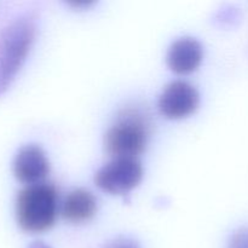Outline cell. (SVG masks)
I'll list each match as a JSON object with an SVG mask.
<instances>
[{
  "label": "cell",
  "instance_id": "obj_2",
  "mask_svg": "<svg viewBox=\"0 0 248 248\" xmlns=\"http://www.w3.org/2000/svg\"><path fill=\"white\" fill-rule=\"evenodd\" d=\"M15 213L23 232L38 234L51 229L58 215V189L46 182L27 186L17 195Z\"/></svg>",
  "mask_w": 248,
  "mask_h": 248
},
{
  "label": "cell",
  "instance_id": "obj_7",
  "mask_svg": "<svg viewBox=\"0 0 248 248\" xmlns=\"http://www.w3.org/2000/svg\"><path fill=\"white\" fill-rule=\"evenodd\" d=\"M203 58V47L191 36L177 39L167 51L166 62L170 69L179 75L190 74L200 67Z\"/></svg>",
  "mask_w": 248,
  "mask_h": 248
},
{
  "label": "cell",
  "instance_id": "obj_5",
  "mask_svg": "<svg viewBox=\"0 0 248 248\" xmlns=\"http://www.w3.org/2000/svg\"><path fill=\"white\" fill-rule=\"evenodd\" d=\"M200 94L198 90L183 80L172 81L161 92L157 102L159 110L170 120H179L198 109Z\"/></svg>",
  "mask_w": 248,
  "mask_h": 248
},
{
  "label": "cell",
  "instance_id": "obj_11",
  "mask_svg": "<svg viewBox=\"0 0 248 248\" xmlns=\"http://www.w3.org/2000/svg\"><path fill=\"white\" fill-rule=\"evenodd\" d=\"M27 248H51V247L43 241H34L31 242V244Z\"/></svg>",
  "mask_w": 248,
  "mask_h": 248
},
{
  "label": "cell",
  "instance_id": "obj_6",
  "mask_svg": "<svg viewBox=\"0 0 248 248\" xmlns=\"http://www.w3.org/2000/svg\"><path fill=\"white\" fill-rule=\"evenodd\" d=\"M14 176L27 186L41 183L50 173V161L43 148L36 144L22 145L12 161Z\"/></svg>",
  "mask_w": 248,
  "mask_h": 248
},
{
  "label": "cell",
  "instance_id": "obj_3",
  "mask_svg": "<svg viewBox=\"0 0 248 248\" xmlns=\"http://www.w3.org/2000/svg\"><path fill=\"white\" fill-rule=\"evenodd\" d=\"M150 133L149 116L138 107H126L104 136V149L113 159H137L144 152Z\"/></svg>",
  "mask_w": 248,
  "mask_h": 248
},
{
  "label": "cell",
  "instance_id": "obj_4",
  "mask_svg": "<svg viewBox=\"0 0 248 248\" xmlns=\"http://www.w3.org/2000/svg\"><path fill=\"white\" fill-rule=\"evenodd\" d=\"M143 166L138 159H111L94 174V183L101 190L113 195H125L142 182Z\"/></svg>",
  "mask_w": 248,
  "mask_h": 248
},
{
  "label": "cell",
  "instance_id": "obj_9",
  "mask_svg": "<svg viewBox=\"0 0 248 248\" xmlns=\"http://www.w3.org/2000/svg\"><path fill=\"white\" fill-rule=\"evenodd\" d=\"M228 248H248V228H241L232 232L228 241Z\"/></svg>",
  "mask_w": 248,
  "mask_h": 248
},
{
  "label": "cell",
  "instance_id": "obj_8",
  "mask_svg": "<svg viewBox=\"0 0 248 248\" xmlns=\"http://www.w3.org/2000/svg\"><path fill=\"white\" fill-rule=\"evenodd\" d=\"M97 212V200L86 189L69 191L61 205V213L67 222L80 224L89 222Z\"/></svg>",
  "mask_w": 248,
  "mask_h": 248
},
{
  "label": "cell",
  "instance_id": "obj_10",
  "mask_svg": "<svg viewBox=\"0 0 248 248\" xmlns=\"http://www.w3.org/2000/svg\"><path fill=\"white\" fill-rule=\"evenodd\" d=\"M104 248H140L137 241L131 237H118L109 244H107Z\"/></svg>",
  "mask_w": 248,
  "mask_h": 248
},
{
  "label": "cell",
  "instance_id": "obj_1",
  "mask_svg": "<svg viewBox=\"0 0 248 248\" xmlns=\"http://www.w3.org/2000/svg\"><path fill=\"white\" fill-rule=\"evenodd\" d=\"M36 36V17L26 12L0 33V97L10 89L26 62Z\"/></svg>",
  "mask_w": 248,
  "mask_h": 248
}]
</instances>
